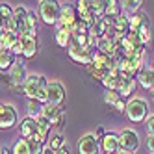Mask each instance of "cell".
Returning <instances> with one entry per match:
<instances>
[{
	"label": "cell",
	"mask_w": 154,
	"mask_h": 154,
	"mask_svg": "<svg viewBox=\"0 0 154 154\" xmlns=\"http://www.w3.org/2000/svg\"><path fill=\"white\" fill-rule=\"evenodd\" d=\"M23 93L30 100H37L39 104L48 102V80L43 74H28V78L23 85Z\"/></svg>",
	"instance_id": "obj_1"
},
{
	"label": "cell",
	"mask_w": 154,
	"mask_h": 154,
	"mask_svg": "<svg viewBox=\"0 0 154 154\" xmlns=\"http://www.w3.org/2000/svg\"><path fill=\"white\" fill-rule=\"evenodd\" d=\"M126 117L130 123H143L149 117V102L141 97H132L126 102Z\"/></svg>",
	"instance_id": "obj_2"
},
{
	"label": "cell",
	"mask_w": 154,
	"mask_h": 154,
	"mask_svg": "<svg viewBox=\"0 0 154 154\" xmlns=\"http://www.w3.org/2000/svg\"><path fill=\"white\" fill-rule=\"evenodd\" d=\"M60 11H61V6L56 2V0H41L39 2V11H37L39 19L48 26L58 24Z\"/></svg>",
	"instance_id": "obj_3"
},
{
	"label": "cell",
	"mask_w": 154,
	"mask_h": 154,
	"mask_svg": "<svg viewBox=\"0 0 154 154\" xmlns=\"http://www.w3.org/2000/svg\"><path fill=\"white\" fill-rule=\"evenodd\" d=\"M19 125V113L13 104L0 102V130H11Z\"/></svg>",
	"instance_id": "obj_4"
},
{
	"label": "cell",
	"mask_w": 154,
	"mask_h": 154,
	"mask_svg": "<svg viewBox=\"0 0 154 154\" xmlns=\"http://www.w3.org/2000/svg\"><path fill=\"white\" fill-rule=\"evenodd\" d=\"M8 78H9V89H13V91L23 89V85H24V82L28 78L24 63H15L13 67L8 71Z\"/></svg>",
	"instance_id": "obj_5"
},
{
	"label": "cell",
	"mask_w": 154,
	"mask_h": 154,
	"mask_svg": "<svg viewBox=\"0 0 154 154\" xmlns=\"http://www.w3.org/2000/svg\"><path fill=\"white\" fill-rule=\"evenodd\" d=\"M119 141H121V150L126 152H136L139 149V136L134 128H123L119 132Z\"/></svg>",
	"instance_id": "obj_6"
},
{
	"label": "cell",
	"mask_w": 154,
	"mask_h": 154,
	"mask_svg": "<svg viewBox=\"0 0 154 154\" xmlns=\"http://www.w3.org/2000/svg\"><path fill=\"white\" fill-rule=\"evenodd\" d=\"M100 152V139L95 134H84L78 141V154H98Z\"/></svg>",
	"instance_id": "obj_7"
},
{
	"label": "cell",
	"mask_w": 154,
	"mask_h": 154,
	"mask_svg": "<svg viewBox=\"0 0 154 154\" xmlns=\"http://www.w3.org/2000/svg\"><path fill=\"white\" fill-rule=\"evenodd\" d=\"M63 102H65V85L58 80L48 82V102L47 104L63 108Z\"/></svg>",
	"instance_id": "obj_8"
},
{
	"label": "cell",
	"mask_w": 154,
	"mask_h": 154,
	"mask_svg": "<svg viewBox=\"0 0 154 154\" xmlns=\"http://www.w3.org/2000/svg\"><path fill=\"white\" fill-rule=\"evenodd\" d=\"M26 17H28V8H24V6L13 8V26H15V34H17L19 37H23V35L28 34Z\"/></svg>",
	"instance_id": "obj_9"
},
{
	"label": "cell",
	"mask_w": 154,
	"mask_h": 154,
	"mask_svg": "<svg viewBox=\"0 0 154 154\" xmlns=\"http://www.w3.org/2000/svg\"><path fill=\"white\" fill-rule=\"evenodd\" d=\"M76 13H78V19L89 28L95 24L97 17H95L93 9H91V0H80V2H76Z\"/></svg>",
	"instance_id": "obj_10"
},
{
	"label": "cell",
	"mask_w": 154,
	"mask_h": 154,
	"mask_svg": "<svg viewBox=\"0 0 154 154\" xmlns=\"http://www.w3.org/2000/svg\"><path fill=\"white\" fill-rule=\"evenodd\" d=\"M100 150L104 154H117L121 150V141L117 132H106V136L100 139Z\"/></svg>",
	"instance_id": "obj_11"
},
{
	"label": "cell",
	"mask_w": 154,
	"mask_h": 154,
	"mask_svg": "<svg viewBox=\"0 0 154 154\" xmlns=\"http://www.w3.org/2000/svg\"><path fill=\"white\" fill-rule=\"evenodd\" d=\"M78 20V13H76V8L72 6H63L60 11V19H58V28H72Z\"/></svg>",
	"instance_id": "obj_12"
},
{
	"label": "cell",
	"mask_w": 154,
	"mask_h": 154,
	"mask_svg": "<svg viewBox=\"0 0 154 154\" xmlns=\"http://www.w3.org/2000/svg\"><path fill=\"white\" fill-rule=\"evenodd\" d=\"M19 39H20V45H23V58H26V60L35 58V56H37V52H39L37 37L26 34V35H23V37H19Z\"/></svg>",
	"instance_id": "obj_13"
},
{
	"label": "cell",
	"mask_w": 154,
	"mask_h": 154,
	"mask_svg": "<svg viewBox=\"0 0 154 154\" xmlns=\"http://www.w3.org/2000/svg\"><path fill=\"white\" fill-rule=\"evenodd\" d=\"M19 132H20V137L23 139H34L37 136V123H35V119H32V117H24L23 121H20V125H19Z\"/></svg>",
	"instance_id": "obj_14"
},
{
	"label": "cell",
	"mask_w": 154,
	"mask_h": 154,
	"mask_svg": "<svg viewBox=\"0 0 154 154\" xmlns=\"http://www.w3.org/2000/svg\"><path fill=\"white\" fill-rule=\"evenodd\" d=\"M0 20H2V26L4 30L8 32H15V26H13V8L9 4H0Z\"/></svg>",
	"instance_id": "obj_15"
},
{
	"label": "cell",
	"mask_w": 154,
	"mask_h": 154,
	"mask_svg": "<svg viewBox=\"0 0 154 154\" xmlns=\"http://www.w3.org/2000/svg\"><path fill=\"white\" fill-rule=\"evenodd\" d=\"M136 87H137V80L128 78V76H123V78H121L119 87H117V93L121 95V98H128V97L134 95Z\"/></svg>",
	"instance_id": "obj_16"
},
{
	"label": "cell",
	"mask_w": 154,
	"mask_h": 154,
	"mask_svg": "<svg viewBox=\"0 0 154 154\" xmlns=\"http://www.w3.org/2000/svg\"><path fill=\"white\" fill-rule=\"evenodd\" d=\"M93 67H97V69H104V71H112L113 67H115V63H113V60L109 58V56H106V54H102V52H95V56H93Z\"/></svg>",
	"instance_id": "obj_17"
},
{
	"label": "cell",
	"mask_w": 154,
	"mask_h": 154,
	"mask_svg": "<svg viewBox=\"0 0 154 154\" xmlns=\"http://www.w3.org/2000/svg\"><path fill=\"white\" fill-rule=\"evenodd\" d=\"M137 82L143 89H147L154 95V69H143L137 76Z\"/></svg>",
	"instance_id": "obj_18"
},
{
	"label": "cell",
	"mask_w": 154,
	"mask_h": 154,
	"mask_svg": "<svg viewBox=\"0 0 154 154\" xmlns=\"http://www.w3.org/2000/svg\"><path fill=\"white\" fill-rule=\"evenodd\" d=\"M121 78H123L121 71H119L117 67H113L112 71H109V74L106 76V80H104L102 84H104V87H106L108 91H117V87H119V84H121Z\"/></svg>",
	"instance_id": "obj_19"
},
{
	"label": "cell",
	"mask_w": 154,
	"mask_h": 154,
	"mask_svg": "<svg viewBox=\"0 0 154 154\" xmlns=\"http://www.w3.org/2000/svg\"><path fill=\"white\" fill-rule=\"evenodd\" d=\"M17 63V56L11 50H0V71L8 72Z\"/></svg>",
	"instance_id": "obj_20"
},
{
	"label": "cell",
	"mask_w": 154,
	"mask_h": 154,
	"mask_svg": "<svg viewBox=\"0 0 154 154\" xmlns=\"http://www.w3.org/2000/svg\"><path fill=\"white\" fill-rule=\"evenodd\" d=\"M61 109H63V108H56V106H52V104H43V108H41V115H43V117H47V119L50 121V125H52V126H56L58 119H60V113H61Z\"/></svg>",
	"instance_id": "obj_21"
},
{
	"label": "cell",
	"mask_w": 154,
	"mask_h": 154,
	"mask_svg": "<svg viewBox=\"0 0 154 154\" xmlns=\"http://www.w3.org/2000/svg\"><path fill=\"white\" fill-rule=\"evenodd\" d=\"M15 43H19V35L15 32L4 30L2 35H0V50H11L15 47Z\"/></svg>",
	"instance_id": "obj_22"
},
{
	"label": "cell",
	"mask_w": 154,
	"mask_h": 154,
	"mask_svg": "<svg viewBox=\"0 0 154 154\" xmlns=\"http://www.w3.org/2000/svg\"><path fill=\"white\" fill-rule=\"evenodd\" d=\"M39 13H35L34 9H28V17H26V28H28V35H35L37 37V30H39Z\"/></svg>",
	"instance_id": "obj_23"
},
{
	"label": "cell",
	"mask_w": 154,
	"mask_h": 154,
	"mask_svg": "<svg viewBox=\"0 0 154 154\" xmlns=\"http://www.w3.org/2000/svg\"><path fill=\"white\" fill-rule=\"evenodd\" d=\"M56 43L61 48H69L71 43H72V34L69 28H58L56 32Z\"/></svg>",
	"instance_id": "obj_24"
},
{
	"label": "cell",
	"mask_w": 154,
	"mask_h": 154,
	"mask_svg": "<svg viewBox=\"0 0 154 154\" xmlns=\"http://www.w3.org/2000/svg\"><path fill=\"white\" fill-rule=\"evenodd\" d=\"M136 34L139 35V39H141L143 45H147V43L152 39V30H150V19H149V15H145V19H143V24H141V28L136 32Z\"/></svg>",
	"instance_id": "obj_25"
},
{
	"label": "cell",
	"mask_w": 154,
	"mask_h": 154,
	"mask_svg": "<svg viewBox=\"0 0 154 154\" xmlns=\"http://www.w3.org/2000/svg\"><path fill=\"white\" fill-rule=\"evenodd\" d=\"M119 15H123V6H121V2H117V0H109V2L106 4V17L115 19Z\"/></svg>",
	"instance_id": "obj_26"
},
{
	"label": "cell",
	"mask_w": 154,
	"mask_h": 154,
	"mask_svg": "<svg viewBox=\"0 0 154 154\" xmlns=\"http://www.w3.org/2000/svg\"><path fill=\"white\" fill-rule=\"evenodd\" d=\"M141 0H125V2H121L123 6V13H128V15H134L137 11H141Z\"/></svg>",
	"instance_id": "obj_27"
},
{
	"label": "cell",
	"mask_w": 154,
	"mask_h": 154,
	"mask_svg": "<svg viewBox=\"0 0 154 154\" xmlns=\"http://www.w3.org/2000/svg\"><path fill=\"white\" fill-rule=\"evenodd\" d=\"M65 143H67V141H65V136L61 134V132H56V134L50 136V139H48V147H50L52 150L58 152V150L65 145Z\"/></svg>",
	"instance_id": "obj_28"
},
{
	"label": "cell",
	"mask_w": 154,
	"mask_h": 154,
	"mask_svg": "<svg viewBox=\"0 0 154 154\" xmlns=\"http://www.w3.org/2000/svg\"><path fill=\"white\" fill-rule=\"evenodd\" d=\"M106 0H91V9H93V13L97 19H100L106 15Z\"/></svg>",
	"instance_id": "obj_29"
},
{
	"label": "cell",
	"mask_w": 154,
	"mask_h": 154,
	"mask_svg": "<svg viewBox=\"0 0 154 154\" xmlns=\"http://www.w3.org/2000/svg\"><path fill=\"white\" fill-rule=\"evenodd\" d=\"M13 154H32L28 139H23V137H20L15 145H13Z\"/></svg>",
	"instance_id": "obj_30"
},
{
	"label": "cell",
	"mask_w": 154,
	"mask_h": 154,
	"mask_svg": "<svg viewBox=\"0 0 154 154\" xmlns=\"http://www.w3.org/2000/svg\"><path fill=\"white\" fill-rule=\"evenodd\" d=\"M87 71H89V74L93 76L95 80H98V82H104L106 76L109 74L108 71H104V69H97V67H93V65H89V67H87Z\"/></svg>",
	"instance_id": "obj_31"
},
{
	"label": "cell",
	"mask_w": 154,
	"mask_h": 154,
	"mask_svg": "<svg viewBox=\"0 0 154 154\" xmlns=\"http://www.w3.org/2000/svg\"><path fill=\"white\" fill-rule=\"evenodd\" d=\"M41 108H43V104H39L37 100H30L28 102V117L35 119L37 115H41Z\"/></svg>",
	"instance_id": "obj_32"
},
{
	"label": "cell",
	"mask_w": 154,
	"mask_h": 154,
	"mask_svg": "<svg viewBox=\"0 0 154 154\" xmlns=\"http://www.w3.org/2000/svg\"><path fill=\"white\" fill-rule=\"evenodd\" d=\"M119 98H121V95H119L117 91H108V89H106V93H104V102L109 104V108H112V106L119 100Z\"/></svg>",
	"instance_id": "obj_33"
},
{
	"label": "cell",
	"mask_w": 154,
	"mask_h": 154,
	"mask_svg": "<svg viewBox=\"0 0 154 154\" xmlns=\"http://www.w3.org/2000/svg\"><path fill=\"white\" fill-rule=\"evenodd\" d=\"M28 143H30V150H32V154H41L43 149H45V145H43V143H39L37 139H30Z\"/></svg>",
	"instance_id": "obj_34"
},
{
	"label": "cell",
	"mask_w": 154,
	"mask_h": 154,
	"mask_svg": "<svg viewBox=\"0 0 154 154\" xmlns=\"http://www.w3.org/2000/svg\"><path fill=\"white\" fill-rule=\"evenodd\" d=\"M145 126H147L149 136H154V113H149V117L145 119Z\"/></svg>",
	"instance_id": "obj_35"
},
{
	"label": "cell",
	"mask_w": 154,
	"mask_h": 154,
	"mask_svg": "<svg viewBox=\"0 0 154 154\" xmlns=\"http://www.w3.org/2000/svg\"><path fill=\"white\" fill-rule=\"evenodd\" d=\"M112 108H115L119 113H125V112H126V102H125V98H119V100H117Z\"/></svg>",
	"instance_id": "obj_36"
},
{
	"label": "cell",
	"mask_w": 154,
	"mask_h": 154,
	"mask_svg": "<svg viewBox=\"0 0 154 154\" xmlns=\"http://www.w3.org/2000/svg\"><path fill=\"white\" fill-rule=\"evenodd\" d=\"M65 121H67V113H65V109H61V113H60V119H58V123H56V128H63Z\"/></svg>",
	"instance_id": "obj_37"
},
{
	"label": "cell",
	"mask_w": 154,
	"mask_h": 154,
	"mask_svg": "<svg viewBox=\"0 0 154 154\" xmlns=\"http://www.w3.org/2000/svg\"><path fill=\"white\" fill-rule=\"evenodd\" d=\"M11 52L15 54V56H23V45H20V39H19V43H15V47L11 48Z\"/></svg>",
	"instance_id": "obj_38"
},
{
	"label": "cell",
	"mask_w": 154,
	"mask_h": 154,
	"mask_svg": "<svg viewBox=\"0 0 154 154\" xmlns=\"http://www.w3.org/2000/svg\"><path fill=\"white\" fill-rule=\"evenodd\" d=\"M147 150L150 154H154V136H149L147 137Z\"/></svg>",
	"instance_id": "obj_39"
},
{
	"label": "cell",
	"mask_w": 154,
	"mask_h": 154,
	"mask_svg": "<svg viewBox=\"0 0 154 154\" xmlns=\"http://www.w3.org/2000/svg\"><path fill=\"white\" fill-rule=\"evenodd\" d=\"M56 154H71V145H69V143H65V145H63Z\"/></svg>",
	"instance_id": "obj_40"
},
{
	"label": "cell",
	"mask_w": 154,
	"mask_h": 154,
	"mask_svg": "<svg viewBox=\"0 0 154 154\" xmlns=\"http://www.w3.org/2000/svg\"><path fill=\"white\" fill-rule=\"evenodd\" d=\"M95 136H97V137H98V139H102V137H104V136H106V130H104V128H102V126H98V128H97V130H95Z\"/></svg>",
	"instance_id": "obj_41"
},
{
	"label": "cell",
	"mask_w": 154,
	"mask_h": 154,
	"mask_svg": "<svg viewBox=\"0 0 154 154\" xmlns=\"http://www.w3.org/2000/svg\"><path fill=\"white\" fill-rule=\"evenodd\" d=\"M0 154H13V149H9L8 145H4V147H0Z\"/></svg>",
	"instance_id": "obj_42"
},
{
	"label": "cell",
	"mask_w": 154,
	"mask_h": 154,
	"mask_svg": "<svg viewBox=\"0 0 154 154\" xmlns=\"http://www.w3.org/2000/svg\"><path fill=\"white\" fill-rule=\"evenodd\" d=\"M41 154H56V150H52L50 147H45V149H43V152Z\"/></svg>",
	"instance_id": "obj_43"
},
{
	"label": "cell",
	"mask_w": 154,
	"mask_h": 154,
	"mask_svg": "<svg viewBox=\"0 0 154 154\" xmlns=\"http://www.w3.org/2000/svg\"><path fill=\"white\" fill-rule=\"evenodd\" d=\"M117 154H134V152H126V150H119Z\"/></svg>",
	"instance_id": "obj_44"
},
{
	"label": "cell",
	"mask_w": 154,
	"mask_h": 154,
	"mask_svg": "<svg viewBox=\"0 0 154 154\" xmlns=\"http://www.w3.org/2000/svg\"><path fill=\"white\" fill-rule=\"evenodd\" d=\"M2 32H4V26H2V20H0V35H2Z\"/></svg>",
	"instance_id": "obj_45"
}]
</instances>
